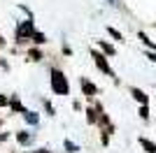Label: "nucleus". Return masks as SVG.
<instances>
[{
	"instance_id": "f257e3e1",
	"label": "nucleus",
	"mask_w": 156,
	"mask_h": 153,
	"mask_svg": "<svg viewBox=\"0 0 156 153\" xmlns=\"http://www.w3.org/2000/svg\"><path fill=\"white\" fill-rule=\"evenodd\" d=\"M51 88H54V93H58V95H68L70 86H68V79L63 76V72H58V70L51 72Z\"/></svg>"
},
{
	"instance_id": "f03ea898",
	"label": "nucleus",
	"mask_w": 156,
	"mask_h": 153,
	"mask_svg": "<svg viewBox=\"0 0 156 153\" xmlns=\"http://www.w3.org/2000/svg\"><path fill=\"white\" fill-rule=\"evenodd\" d=\"M93 58H96V65L100 67V70L105 72V74H112V70H110V65H107V60H105L100 53H93Z\"/></svg>"
},
{
	"instance_id": "7ed1b4c3",
	"label": "nucleus",
	"mask_w": 156,
	"mask_h": 153,
	"mask_svg": "<svg viewBox=\"0 0 156 153\" xmlns=\"http://www.w3.org/2000/svg\"><path fill=\"white\" fill-rule=\"evenodd\" d=\"M82 90H84L86 95H96V86H93L91 81H86V79L82 81Z\"/></svg>"
},
{
	"instance_id": "20e7f679",
	"label": "nucleus",
	"mask_w": 156,
	"mask_h": 153,
	"mask_svg": "<svg viewBox=\"0 0 156 153\" xmlns=\"http://www.w3.org/2000/svg\"><path fill=\"white\" fill-rule=\"evenodd\" d=\"M140 144L147 148V153H156V144H154V141H149V139H140Z\"/></svg>"
},
{
	"instance_id": "39448f33",
	"label": "nucleus",
	"mask_w": 156,
	"mask_h": 153,
	"mask_svg": "<svg viewBox=\"0 0 156 153\" xmlns=\"http://www.w3.org/2000/svg\"><path fill=\"white\" fill-rule=\"evenodd\" d=\"M133 95H135V100L137 102H142V104H147V95H144L140 88H133Z\"/></svg>"
},
{
	"instance_id": "423d86ee",
	"label": "nucleus",
	"mask_w": 156,
	"mask_h": 153,
	"mask_svg": "<svg viewBox=\"0 0 156 153\" xmlns=\"http://www.w3.org/2000/svg\"><path fill=\"white\" fill-rule=\"evenodd\" d=\"M110 35H112L114 39H124V37H121V32H119V30H114V28H110Z\"/></svg>"
},
{
	"instance_id": "0eeeda50",
	"label": "nucleus",
	"mask_w": 156,
	"mask_h": 153,
	"mask_svg": "<svg viewBox=\"0 0 156 153\" xmlns=\"http://www.w3.org/2000/svg\"><path fill=\"white\" fill-rule=\"evenodd\" d=\"M100 46H103V51H105V53H114V46L105 44V42H103V44H100Z\"/></svg>"
},
{
	"instance_id": "6e6552de",
	"label": "nucleus",
	"mask_w": 156,
	"mask_h": 153,
	"mask_svg": "<svg viewBox=\"0 0 156 153\" xmlns=\"http://www.w3.org/2000/svg\"><path fill=\"white\" fill-rule=\"evenodd\" d=\"M26 121H28V123H37V116H35V114H28V111H26Z\"/></svg>"
},
{
	"instance_id": "1a4fd4ad",
	"label": "nucleus",
	"mask_w": 156,
	"mask_h": 153,
	"mask_svg": "<svg viewBox=\"0 0 156 153\" xmlns=\"http://www.w3.org/2000/svg\"><path fill=\"white\" fill-rule=\"evenodd\" d=\"M16 139H19V141H21V144H28V134H26V132H21V134H19V137H16Z\"/></svg>"
},
{
	"instance_id": "9d476101",
	"label": "nucleus",
	"mask_w": 156,
	"mask_h": 153,
	"mask_svg": "<svg viewBox=\"0 0 156 153\" xmlns=\"http://www.w3.org/2000/svg\"><path fill=\"white\" fill-rule=\"evenodd\" d=\"M140 116H142V118H147V116H149V114H147V104H142V109H140Z\"/></svg>"
},
{
	"instance_id": "9b49d317",
	"label": "nucleus",
	"mask_w": 156,
	"mask_h": 153,
	"mask_svg": "<svg viewBox=\"0 0 156 153\" xmlns=\"http://www.w3.org/2000/svg\"><path fill=\"white\" fill-rule=\"evenodd\" d=\"M2 104H7V100H5L2 95H0V107H2Z\"/></svg>"
},
{
	"instance_id": "f8f14e48",
	"label": "nucleus",
	"mask_w": 156,
	"mask_h": 153,
	"mask_svg": "<svg viewBox=\"0 0 156 153\" xmlns=\"http://www.w3.org/2000/svg\"><path fill=\"white\" fill-rule=\"evenodd\" d=\"M37 153H47V151H37Z\"/></svg>"
}]
</instances>
